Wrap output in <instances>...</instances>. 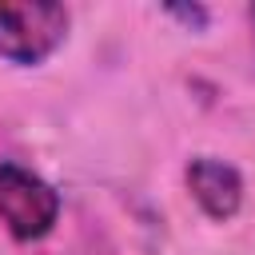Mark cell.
I'll list each match as a JSON object with an SVG mask.
<instances>
[{
	"instance_id": "5b68a950",
	"label": "cell",
	"mask_w": 255,
	"mask_h": 255,
	"mask_svg": "<svg viewBox=\"0 0 255 255\" xmlns=\"http://www.w3.org/2000/svg\"><path fill=\"white\" fill-rule=\"evenodd\" d=\"M251 20H255V8H251Z\"/></svg>"
},
{
	"instance_id": "7a4b0ae2",
	"label": "cell",
	"mask_w": 255,
	"mask_h": 255,
	"mask_svg": "<svg viewBox=\"0 0 255 255\" xmlns=\"http://www.w3.org/2000/svg\"><path fill=\"white\" fill-rule=\"evenodd\" d=\"M60 219V195L48 179L36 171L4 159L0 163V223L8 227L12 239L32 243L44 239Z\"/></svg>"
},
{
	"instance_id": "277c9868",
	"label": "cell",
	"mask_w": 255,
	"mask_h": 255,
	"mask_svg": "<svg viewBox=\"0 0 255 255\" xmlns=\"http://www.w3.org/2000/svg\"><path fill=\"white\" fill-rule=\"evenodd\" d=\"M167 16L183 20V24H187V28H195V32H203V28H207V8H203V4H167Z\"/></svg>"
},
{
	"instance_id": "3957f363",
	"label": "cell",
	"mask_w": 255,
	"mask_h": 255,
	"mask_svg": "<svg viewBox=\"0 0 255 255\" xmlns=\"http://www.w3.org/2000/svg\"><path fill=\"white\" fill-rule=\"evenodd\" d=\"M183 179H187L191 199L203 207V215H211V219H219V223L231 219V215L239 211V203H243V175H239L231 163L215 159V155H195V159L187 163Z\"/></svg>"
},
{
	"instance_id": "6da1fadb",
	"label": "cell",
	"mask_w": 255,
	"mask_h": 255,
	"mask_svg": "<svg viewBox=\"0 0 255 255\" xmlns=\"http://www.w3.org/2000/svg\"><path fill=\"white\" fill-rule=\"evenodd\" d=\"M68 36V8L56 0H4L0 4V56L32 68L44 64Z\"/></svg>"
}]
</instances>
